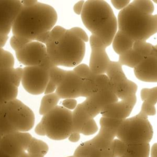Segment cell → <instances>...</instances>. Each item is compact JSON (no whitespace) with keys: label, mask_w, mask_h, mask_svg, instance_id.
Returning <instances> with one entry per match:
<instances>
[{"label":"cell","mask_w":157,"mask_h":157,"mask_svg":"<svg viewBox=\"0 0 157 157\" xmlns=\"http://www.w3.org/2000/svg\"><path fill=\"white\" fill-rule=\"evenodd\" d=\"M0 148L6 153L12 157H21L26 153V150L15 132L2 137L0 141Z\"/></svg>","instance_id":"e0dca14e"},{"label":"cell","mask_w":157,"mask_h":157,"mask_svg":"<svg viewBox=\"0 0 157 157\" xmlns=\"http://www.w3.org/2000/svg\"><path fill=\"white\" fill-rule=\"evenodd\" d=\"M134 73L137 79L145 82H157V58L154 56L144 57L134 68Z\"/></svg>","instance_id":"2e32d148"},{"label":"cell","mask_w":157,"mask_h":157,"mask_svg":"<svg viewBox=\"0 0 157 157\" xmlns=\"http://www.w3.org/2000/svg\"><path fill=\"white\" fill-rule=\"evenodd\" d=\"M118 29L133 40L146 41L157 33V14H148L131 2L117 17Z\"/></svg>","instance_id":"7a4b0ae2"},{"label":"cell","mask_w":157,"mask_h":157,"mask_svg":"<svg viewBox=\"0 0 157 157\" xmlns=\"http://www.w3.org/2000/svg\"><path fill=\"white\" fill-rule=\"evenodd\" d=\"M111 3L117 10H122L130 4L129 0H112Z\"/></svg>","instance_id":"f6af8a7d"},{"label":"cell","mask_w":157,"mask_h":157,"mask_svg":"<svg viewBox=\"0 0 157 157\" xmlns=\"http://www.w3.org/2000/svg\"><path fill=\"white\" fill-rule=\"evenodd\" d=\"M31 41L33 40L18 36L13 35L10 39V45L12 49L16 52L22 49Z\"/></svg>","instance_id":"d6a6232c"},{"label":"cell","mask_w":157,"mask_h":157,"mask_svg":"<svg viewBox=\"0 0 157 157\" xmlns=\"http://www.w3.org/2000/svg\"><path fill=\"white\" fill-rule=\"evenodd\" d=\"M98 130V125L94 118H90L83 125L80 133L85 136H90L94 134Z\"/></svg>","instance_id":"8d00e7d4"},{"label":"cell","mask_w":157,"mask_h":157,"mask_svg":"<svg viewBox=\"0 0 157 157\" xmlns=\"http://www.w3.org/2000/svg\"><path fill=\"white\" fill-rule=\"evenodd\" d=\"M5 51H6V50H4L2 48H0V59L2 58V57L3 56Z\"/></svg>","instance_id":"680465c9"},{"label":"cell","mask_w":157,"mask_h":157,"mask_svg":"<svg viewBox=\"0 0 157 157\" xmlns=\"http://www.w3.org/2000/svg\"><path fill=\"white\" fill-rule=\"evenodd\" d=\"M132 5L140 9L141 11L148 14H152L154 12V5L153 2L148 0H136L131 2Z\"/></svg>","instance_id":"836d02e7"},{"label":"cell","mask_w":157,"mask_h":157,"mask_svg":"<svg viewBox=\"0 0 157 157\" xmlns=\"http://www.w3.org/2000/svg\"><path fill=\"white\" fill-rule=\"evenodd\" d=\"M49 81L58 86L63 80L66 74V71L59 68L58 66H53L49 69Z\"/></svg>","instance_id":"f1b7e54d"},{"label":"cell","mask_w":157,"mask_h":157,"mask_svg":"<svg viewBox=\"0 0 157 157\" xmlns=\"http://www.w3.org/2000/svg\"><path fill=\"white\" fill-rule=\"evenodd\" d=\"M96 77V75L93 73L88 77L82 79L80 96L87 98L98 91L95 82Z\"/></svg>","instance_id":"4316f807"},{"label":"cell","mask_w":157,"mask_h":157,"mask_svg":"<svg viewBox=\"0 0 157 157\" xmlns=\"http://www.w3.org/2000/svg\"><path fill=\"white\" fill-rule=\"evenodd\" d=\"M136 102V95H134L120 101L107 105L103 108L100 113L104 117L124 120L130 115Z\"/></svg>","instance_id":"7c38bea8"},{"label":"cell","mask_w":157,"mask_h":157,"mask_svg":"<svg viewBox=\"0 0 157 157\" xmlns=\"http://www.w3.org/2000/svg\"><path fill=\"white\" fill-rule=\"evenodd\" d=\"M73 156L75 157H103V153L88 140L82 142L77 147Z\"/></svg>","instance_id":"7402d4cb"},{"label":"cell","mask_w":157,"mask_h":157,"mask_svg":"<svg viewBox=\"0 0 157 157\" xmlns=\"http://www.w3.org/2000/svg\"><path fill=\"white\" fill-rule=\"evenodd\" d=\"M128 145L121 140L116 139L111 143L112 150L114 157H121L125 153L127 150Z\"/></svg>","instance_id":"e575fe53"},{"label":"cell","mask_w":157,"mask_h":157,"mask_svg":"<svg viewBox=\"0 0 157 157\" xmlns=\"http://www.w3.org/2000/svg\"><path fill=\"white\" fill-rule=\"evenodd\" d=\"M23 6L18 0H0V34L8 35Z\"/></svg>","instance_id":"30bf717a"},{"label":"cell","mask_w":157,"mask_h":157,"mask_svg":"<svg viewBox=\"0 0 157 157\" xmlns=\"http://www.w3.org/2000/svg\"><path fill=\"white\" fill-rule=\"evenodd\" d=\"M56 88H57V86L53 83H52L50 81H48L44 93L45 94H51V93H55L56 90Z\"/></svg>","instance_id":"681fc988"},{"label":"cell","mask_w":157,"mask_h":157,"mask_svg":"<svg viewBox=\"0 0 157 157\" xmlns=\"http://www.w3.org/2000/svg\"><path fill=\"white\" fill-rule=\"evenodd\" d=\"M137 88V85L135 82L128 80L126 82L115 86L114 93L118 99L122 100L136 95Z\"/></svg>","instance_id":"603a6c76"},{"label":"cell","mask_w":157,"mask_h":157,"mask_svg":"<svg viewBox=\"0 0 157 157\" xmlns=\"http://www.w3.org/2000/svg\"><path fill=\"white\" fill-rule=\"evenodd\" d=\"M45 45L48 56L56 66L75 67L81 63L85 53V42L69 29L58 40Z\"/></svg>","instance_id":"3957f363"},{"label":"cell","mask_w":157,"mask_h":157,"mask_svg":"<svg viewBox=\"0 0 157 157\" xmlns=\"http://www.w3.org/2000/svg\"><path fill=\"white\" fill-rule=\"evenodd\" d=\"M71 33L75 35L77 37L80 39L84 42H88L89 40V37L86 33V32L80 27H73L69 29Z\"/></svg>","instance_id":"b9f144b4"},{"label":"cell","mask_w":157,"mask_h":157,"mask_svg":"<svg viewBox=\"0 0 157 157\" xmlns=\"http://www.w3.org/2000/svg\"><path fill=\"white\" fill-rule=\"evenodd\" d=\"M38 1L36 0H25L21 1L23 7H29L35 5Z\"/></svg>","instance_id":"f5cc1de1"},{"label":"cell","mask_w":157,"mask_h":157,"mask_svg":"<svg viewBox=\"0 0 157 157\" xmlns=\"http://www.w3.org/2000/svg\"><path fill=\"white\" fill-rule=\"evenodd\" d=\"M34 131H35L36 134H37V135L45 136L44 123H43V121L42 120L40 121V122L35 127Z\"/></svg>","instance_id":"7dc6e473"},{"label":"cell","mask_w":157,"mask_h":157,"mask_svg":"<svg viewBox=\"0 0 157 157\" xmlns=\"http://www.w3.org/2000/svg\"><path fill=\"white\" fill-rule=\"evenodd\" d=\"M117 101L118 99L114 93L108 90H101L86 98L82 104L91 118H94L101 113L105 106Z\"/></svg>","instance_id":"8fae6325"},{"label":"cell","mask_w":157,"mask_h":157,"mask_svg":"<svg viewBox=\"0 0 157 157\" xmlns=\"http://www.w3.org/2000/svg\"><path fill=\"white\" fill-rule=\"evenodd\" d=\"M9 36L8 35H3V34H0V48H3L7 40H8Z\"/></svg>","instance_id":"db71d44e"},{"label":"cell","mask_w":157,"mask_h":157,"mask_svg":"<svg viewBox=\"0 0 157 157\" xmlns=\"http://www.w3.org/2000/svg\"><path fill=\"white\" fill-rule=\"evenodd\" d=\"M0 157H12L10 156V155H7V153H6L4 151L2 150V149L0 148ZM21 157H29V155L28 154V153L26 152L24 155H23Z\"/></svg>","instance_id":"9f6ffc18"},{"label":"cell","mask_w":157,"mask_h":157,"mask_svg":"<svg viewBox=\"0 0 157 157\" xmlns=\"http://www.w3.org/2000/svg\"><path fill=\"white\" fill-rule=\"evenodd\" d=\"M5 104L0 105V134L2 136L15 132L7 121L5 114Z\"/></svg>","instance_id":"83f0119b"},{"label":"cell","mask_w":157,"mask_h":157,"mask_svg":"<svg viewBox=\"0 0 157 157\" xmlns=\"http://www.w3.org/2000/svg\"><path fill=\"white\" fill-rule=\"evenodd\" d=\"M153 45L144 40H135L133 45L132 49L139 53L143 56L146 57L150 56L153 49Z\"/></svg>","instance_id":"1f68e13d"},{"label":"cell","mask_w":157,"mask_h":157,"mask_svg":"<svg viewBox=\"0 0 157 157\" xmlns=\"http://www.w3.org/2000/svg\"><path fill=\"white\" fill-rule=\"evenodd\" d=\"M2 136H1V134H0V141H1V139H2Z\"/></svg>","instance_id":"94428289"},{"label":"cell","mask_w":157,"mask_h":157,"mask_svg":"<svg viewBox=\"0 0 157 157\" xmlns=\"http://www.w3.org/2000/svg\"><path fill=\"white\" fill-rule=\"evenodd\" d=\"M45 136L55 140L68 138L72 132V112L63 106L57 105L42 119Z\"/></svg>","instance_id":"5b68a950"},{"label":"cell","mask_w":157,"mask_h":157,"mask_svg":"<svg viewBox=\"0 0 157 157\" xmlns=\"http://www.w3.org/2000/svg\"><path fill=\"white\" fill-rule=\"evenodd\" d=\"M140 112L147 117L153 116L156 114V109L155 105H151L145 101H143Z\"/></svg>","instance_id":"60d3db41"},{"label":"cell","mask_w":157,"mask_h":157,"mask_svg":"<svg viewBox=\"0 0 157 157\" xmlns=\"http://www.w3.org/2000/svg\"><path fill=\"white\" fill-rule=\"evenodd\" d=\"M144 56L132 48L119 55L118 62L122 66H126L131 68L136 67L144 59Z\"/></svg>","instance_id":"44dd1931"},{"label":"cell","mask_w":157,"mask_h":157,"mask_svg":"<svg viewBox=\"0 0 157 157\" xmlns=\"http://www.w3.org/2000/svg\"><path fill=\"white\" fill-rule=\"evenodd\" d=\"M80 15L83 25L92 34L115 16L110 6L103 0L85 1Z\"/></svg>","instance_id":"8992f818"},{"label":"cell","mask_w":157,"mask_h":157,"mask_svg":"<svg viewBox=\"0 0 157 157\" xmlns=\"http://www.w3.org/2000/svg\"><path fill=\"white\" fill-rule=\"evenodd\" d=\"M140 98L143 101L155 105L157 103V86L151 88H142L140 91Z\"/></svg>","instance_id":"f546056e"},{"label":"cell","mask_w":157,"mask_h":157,"mask_svg":"<svg viewBox=\"0 0 157 157\" xmlns=\"http://www.w3.org/2000/svg\"><path fill=\"white\" fill-rule=\"evenodd\" d=\"M134 42V40L124 33L120 31H117L112 44L114 52L120 55L127 50L132 48Z\"/></svg>","instance_id":"d6986e66"},{"label":"cell","mask_w":157,"mask_h":157,"mask_svg":"<svg viewBox=\"0 0 157 157\" xmlns=\"http://www.w3.org/2000/svg\"><path fill=\"white\" fill-rule=\"evenodd\" d=\"M15 59L13 55L9 51L6 50L2 58L0 59V69L13 68Z\"/></svg>","instance_id":"d590c367"},{"label":"cell","mask_w":157,"mask_h":157,"mask_svg":"<svg viewBox=\"0 0 157 157\" xmlns=\"http://www.w3.org/2000/svg\"><path fill=\"white\" fill-rule=\"evenodd\" d=\"M4 105L6 119L15 132H28L33 128L35 115L28 106L18 99Z\"/></svg>","instance_id":"52a82bcc"},{"label":"cell","mask_w":157,"mask_h":157,"mask_svg":"<svg viewBox=\"0 0 157 157\" xmlns=\"http://www.w3.org/2000/svg\"><path fill=\"white\" fill-rule=\"evenodd\" d=\"M49 36H50V31H47V32H44V33L39 34L36 38V39L34 40L45 45L48 42Z\"/></svg>","instance_id":"bcb514c9"},{"label":"cell","mask_w":157,"mask_h":157,"mask_svg":"<svg viewBox=\"0 0 157 157\" xmlns=\"http://www.w3.org/2000/svg\"><path fill=\"white\" fill-rule=\"evenodd\" d=\"M47 55L45 45L35 40L15 52L16 58L25 67L40 65Z\"/></svg>","instance_id":"9c48e42d"},{"label":"cell","mask_w":157,"mask_h":157,"mask_svg":"<svg viewBox=\"0 0 157 157\" xmlns=\"http://www.w3.org/2000/svg\"><path fill=\"white\" fill-rule=\"evenodd\" d=\"M150 55L151 56H154L157 58V48L155 47V45H153V49L151 50Z\"/></svg>","instance_id":"6f0895ef"},{"label":"cell","mask_w":157,"mask_h":157,"mask_svg":"<svg viewBox=\"0 0 157 157\" xmlns=\"http://www.w3.org/2000/svg\"><path fill=\"white\" fill-rule=\"evenodd\" d=\"M91 53L89 67L95 75L105 74L110 59L106 52V47L102 43L99 45L90 44Z\"/></svg>","instance_id":"5bb4252c"},{"label":"cell","mask_w":157,"mask_h":157,"mask_svg":"<svg viewBox=\"0 0 157 157\" xmlns=\"http://www.w3.org/2000/svg\"><path fill=\"white\" fill-rule=\"evenodd\" d=\"M57 20V12L52 6L37 2L31 7L21 9L12 32L13 35L34 40L39 34L50 31Z\"/></svg>","instance_id":"6da1fadb"},{"label":"cell","mask_w":157,"mask_h":157,"mask_svg":"<svg viewBox=\"0 0 157 157\" xmlns=\"http://www.w3.org/2000/svg\"><path fill=\"white\" fill-rule=\"evenodd\" d=\"M82 78L74 71H66L62 82L57 86L56 94L60 99H75L80 96Z\"/></svg>","instance_id":"4fadbf2b"},{"label":"cell","mask_w":157,"mask_h":157,"mask_svg":"<svg viewBox=\"0 0 157 157\" xmlns=\"http://www.w3.org/2000/svg\"><path fill=\"white\" fill-rule=\"evenodd\" d=\"M95 82L98 91L108 90L114 93L115 86L105 74L96 75Z\"/></svg>","instance_id":"4dcf8cb0"},{"label":"cell","mask_w":157,"mask_h":157,"mask_svg":"<svg viewBox=\"0 0 157 157\" xmlns=\"http://www.w3.org/2000/svg\"><path fill=\"white\" fill-rule=\"evenodd\" d=\"M13 68L0 69V105L17 99L18 96V87L12 80Z\"/></svg>","instance_id":"9a60e30c"},{"label":"cell","mask_w":157,"mask_h":157,"mask_svg":"<svg viewBox=\"0 0 157 157\" xmlns=\"http://www.w3.org/2000/svg\"><path fill=\"white\" fill-rule=\"evenodd\" d=\"M48 151V147L45 142L33 137L26 152L29 157H44Z\"/></svg>","instance_id":"cb8c5ba5"},{"label":"cell","mask_w":157,"mask_h":157,"mask_svg":"<svg viewBox=\"0 0 157 157\" xmlns=\"http://www.w3.org/2000/svg\"><path fill=\"white\" fill-rule=\"evenodd\" d=\"M40 66L47 69H50V68H52L53 66H56L51 61V59H50V58L48 56V55H47V56L44 58V59L42 61V62L41 63V64H40Z\"/></svg>","instance_id":"c3c4849f"},{"label":"cell","mask_w":157,"mask_h":157,"mask_svg":"<svg viewBox=\"0 0 157 157\" xmlns=\"http://www.w3.org/2000/svg\"><path fill=\"white\" fill-rule=\"evenodd\" d=\"M105 75L114 86L123 84L128 80L122 69V65L118 61H110Z\"/></svg>","instance_id":"ac0fdd59"},{"label":"cell","mask_w":157,"mask_h":157,"mask_svg":"<svg viewBox=\"0 0 157 157\" xmlns=\"http://www.w3.org/2000/svg\"><path fill=\"white\" fill-rule=\"evenodd\" d=\"M66 29L61 26H55L50 31V36L48 42L58 40L66 33Z\"/></svg>","instance_id":"f35d334b"},{"label":"cell","mask_w":157,"mask_h":157,"mask_svg":"<svg viewBox=\"0 0 157 157\" xmlns=\"http://www.w3.org/2000/svg\"><path fill=\"white\" fill-rule=\"evenodd\" d=\"M150 151L149 144L128 145L127 150L121 157H149Z\"/></svg>","instance_id":"484cf974"},{"label":"cell","mask_w":157,"mask_h":157,"mask_svg":"<svg viewBox=\"0 0 157 157\" xmlns=\"http://www.w3.org/2000/svg\"><path fill=\"white\" fill-rule=\"evenodd\" d=\"M155 47L157 48V44H156V45H155Z\"/></svg>","instance_id":"6125c7cd"},{"label":"cell","mask_w":157,"mask_h":157,"mask_svg":"<svg viewBox=\"0 0 157 157\" xmlns=\"http://www.w3.org/2000/svg\"><path fill=\"white\" fill-rule=\"evenodd\" d=\"M67 157H75V156H67Z\"/></svg>","instance_id":"be15d7a7"},{"label":"cell","mask_w":157,"mask_h":157,"mask_svg":"<svg viewBox=\"0 0 157 157\" xmlns=\"http://www.w3.org/2000/svg\"><path fill=\"white\" fill-rule=\"evenodd\" d=\"M153 2H154L155 3H156V4H157V0H154Z\"/></svg>","instance_id":"91938a15"},{"label":"cell","mask_w":157,"mask_h":157,"mask_svg":"<svg viewBox=\"0 0 157 157\" xmlns=\"http://www.w3.org/2000/svg\"><path fill=\"white\" fill-rule=\"evenodd\" d=\"M153 136V127L148 117L140 112L136 116L124 119L116 134L117 139L126 145L149 144Z\"/></svg>","instance_id":"277c9868"},{"label":"cell","mask_w":157,"mask_h":157,"mask_svg":"<svg viewBox=\"0 0 157 157\" xmlns=\"http://www.w3.org/2000/svg\"><path fill=\"white\" fill-rule=\"evenodd\" d=\"M73 71L81 78L83 79L90 76L93 72L91 71L89 66L85 64L81 63L74 67Z\"/></svg>","instance_id":"74e56055"},{"label":"cell","mask_w":157,"mask_h":157,"mask_svg":"<svg viewBox=\"0 0 157 157\" xmlns=\"http://www.w3.org/2000/svg\"><path fill=\"white\" fill-rule=\"evenodd\" d=\"M63 107L67 110H74L77 105V101L75 99H66L62 102Z\"/></svg>","instance_id":"ee69618b"},{"label":"cell","mask_w":157,"mask_h":157,"mask_svg":"<svg viewBox=\"0 0 157 157\" xmlns=\"http://www.w3.org/2000/svg\"><path fill=\"white\" fill-rule=\"evenodd\" d=\"M23 74V68L17 67L13 68L12 72V80L13 83L18 87L21 83Z\"/></svg>","instance_id":"7bdbcfd3"},{"label":"cell","mask_w":157,"mask_h":157,"mask_svg":"<svg viewBox=\"0 0 157 157\" xmlns=\"http://www.w3.org/2000/svg\"><path fill=\"white\" fill-rule=\"evenodd\" d=\"M90 118H92L85 110L82 103L77 104L72 112V132H77L80 134L82 127Z\"/></svg>","instance_id":"ffe728a7"},{"label":"cell","mask_w":157,"mask_h":157,"mask_svg":"<svg viewBox=\"0 0 157 157\" xmlns=\"http://www.w3.org/2000/svg\"><path fill=\"white\" fill-rule=\"evenodd\" d=\"M48 71L40 65L23 68L21 83L25 90L33 95L44 93L49 81Z\"/></svg>","instance_id":"ba28073f"},{"label":"cell","mask_w":157,"mask_h":157,"mask_svg":"<svg viewBox=\"0 0 157 157\" xmlns=\"http://www.w3.org/2000/svg\"><path fill=\"white\" fill-rule=\"evenodd\" d=\"M15 134L27 151L33 138L32 136L28 132H15Z\"/></svg>","instance_id":"ab89813d"},{"label":"cell","mask_w":157,"mask_h":157,"mask_svg":"<svg viewBox=\"0 0 157 157\" xmlns=\"http://www.w3.org/2000/svg\"><path fill=\"white\" fill-rule=\"evenodd\" d=\"M85 1H79L77 3L75 4L73 7L74 12L77 14V15H80L83 9V7L84 5Z\"/></svg>","instance_id":"f907efd6"},{"label":"cell","mask_w":157,"mask_h":157,"mask_svg":"<svg viewBox=\"0 0 157 157\" xmlns=\"http://www.w3.org/2000/svg\"><path fill=\"white\" fill-rule=\"evenodd\" d=\"M80 134L77 132H72L69 136L68 137V139L71 142H77L80 139Z\"/></svg>","instance_id":"816d5d0a"},{"label":"cell","mask_w":157,"mask_h":157,"mask_svg":"<svg viewBox=\"0 0 157 157\" xmlns=\"http://www.w3.org/2000/svg\"><path fill=\"white\" fill-rule=\"evenodd\" d=\"M60 98L56 94L53 93L51 94H45L40 101L39 113L40 115H45L48 112L53 109L58 105Z\"/></svg>","instance_id":"d4e9b609"},{"label":"cell","mask_w":157,"mask_h":157,"mask_svg":"<svg viewBox=\"0 0 157 157\" xmlns=\"http://www.w3.org/2000/svg\"><path fill=\"white\" fill-rule=\"evenodd\" d=\"M150 157H157V143L153 144L150 151Z\"/></svg>","instance_id":"11a10c76"}]
</instances>
